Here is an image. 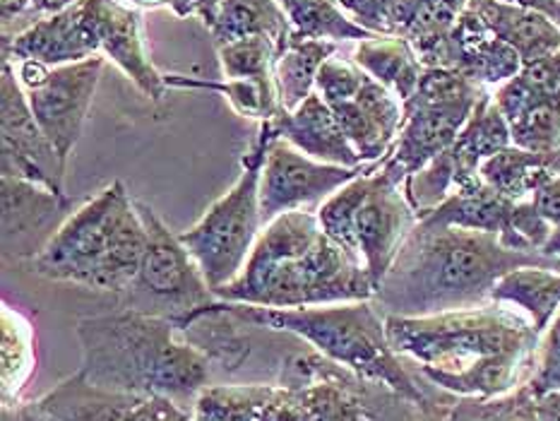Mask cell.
Returning <instances> with one entry per match:
<instances>
[{"mask_svg": "<svg viewBox=\"0 0 560 421\" xmlns=\"http://www.w3.org/2000/svg\"><path fill=\"white\" fill-rule=\"evenodd\" d=\"M3 412H5V409H3ZM15 421H18V419H15Z\"/></svg>", "mask_w": 560, "mask_h": 421, "instance_id": "cell-49", "label": "cell"}, {"mask_svg": "<svg viewBox=\"0 0 560 421\" xmlns=\"http://www.w3.org/2000/svg\"><path fill=\"white\" fill-rule=\"evenodd\" d=\"M539 421H560V390L537 395Z\"/></svg>", "mask_w": 560, "mask_h": 421, "instance_id": "cell-43", "label": "cell"}, {"mask_svg": "<svg viewBox=\"0 0 560 421\" xmlns=\"http://www.w3.org/2000/svg\"><path fill=\"white\" fill-rule=\"evenodd\" d=\"M359 27L375 36H399V0H335Z\"/></svg>", "mask_w": 560, "mask_h": 421, "instance_id": "cell-39", "label": "cell"}, {"mask_svg": "<svg viewBox=\"0 0 560 421\" xmlns=\"http://www.w3.org/2000/svg\"><path fill=\"white\" fill-rule=\"evenodd\" d=\"M373 172L375 168L357 176L354 180H349L347 186L332 192V196L320 204L318 212H315L320 220V226L325 229V234L335 238L339 246H345L347 250L357 253V256H359V250H357V236H354V220H357L359 204L363 202V198H366V192L371 188Z\"/></svg>", "mask_w": 560, "mask_h": 421, "instance_id": "cell-36", "label": "cell"}, {"mask_svg": "<svg viewBox=\"0 0 560 421\" xmlns=\"http://www.w3.org/2000/svg\"><path fill=\"white\" fill-rule=\"evenodd\" d=\"M330 108L361 162H381L393 152L405 124V104L381 82L366 75L354 100Z\"/></svg>", "mask_w": 560, "mask_h": 421, "instance_id": "cell-19", "label": "cell"}, {"mask_svg": "<svg viewBox=\"0 0 560 421\" xmlns=\"http://www.w3.org/2000/svg\"><path fill=\"white\" fill-rule=\"evenodd\" d=\"M335 54V42L296 39V36H291L289 48L275 66V82L282 108H287V112H296V108L308 100L315 92V80H318L323 63Z\"/></svg>", "mask_w": 560, "mask_h": 421, "instance_id": "cell-31", "label": "cell"}, {"mask_svg": "<svg viewBox=\"0 0 560 421\" xmlns=\"http://www.w3.org/2000/svg\"><path fill=\"white\" fill-rule=\"evenodd\" d=\"M513 144L532 152L560 150V96L553 102L534 106L532 112L510 124Z\"/></svg>", "mask_w": 560, "mask_h": 421, "instance_id": "cell-37", "label": "cell"}, {"mask_svg": "<svg viewBox=\"0 0 560 421\" xmlns=\"http://www.w3.org/2000/svg\"><path fill=\"white\" fill-rule=\"evenodd\" d=\"M469 0H399V36L423 68H450V36Z\"/></svg>", "mask_w": 560, "mask_h": 421, "instance_id": "cell-22", "label": "cell"}, {"mask_svg": "<svg viewBox=\"0 0 560 421\" xmlns=\"http://www.w3.org/2000/svg\"><path fill=\"white\" fill-rule=\"evenodd\" d=\"M429 421H539L529 383L498 397H438Z\"/></svg>", "mask_w": 560, "mask_h": 421, "instance_id": "cell-30", "label": "cell"}, {"mask_svg": "<svg viewBox=\"0 0 560 421\" xmlns=\"http://www.w3.org/2000/svg\"><path fill=\"white\" fill-rule=\"evenodd\" d=\"M130 3L142 5V8H172L178 17L192 15L188 0H130Z\"/></svg>", "mask_w": 560, "mask_h": 421, "instance_id": "cell-46", "label": "cell"}, {"mask_svg": "<svg viewBox=\"0 0 560 421\" xmlns=\"http://www.w3.org/2000/svg\"><path fill=\"white\" fill-rule=\"evenodd\" d=\"M287 10L296 39L323 42H366L375 34L366 32L339 8L335 0H279Z\"/></svg>", "mask_w": 560, "mask_h": 421, "instance_id": "cell-34", "label": "cell"}, {"mask_svg": "<svg viewBox=\"0 0 560 421\" xmlns=\"http://www.w3.org/2000/svg\"><path fill=\"white\" fill-rule=\"evenodd\" d=\"M389 347L419 364L435 388L465 397H498L532 381L541 335L532 320L498 306L423 318L385 316Z\"/></svg>", "mask_w": 560, "mask_h": 421, "instance_id": "cell-1", "label": "cell"}, {"mask_svg": "<svg viewBox=\"0 0 560 421\" xmlns=\"http://www.w3.org/2000/svg\"><path fill=\"white\" fill-rule=\"evenodd\" d=\"M515 200H510L493 190L489 184H477L467 190H457L443 204L421 217V220L441 226L474 229V232H491L503 236L510 226V217L515 210Z\"/></svg>", "mask_w": 560, "mask_h": 421, "instance_id": "cell-27", "label": "cell"}, {"mask_svg": "<svg viewBox=\"0 0 560 421\" xmlns=\"http://www.w3.org/2000/svg\"><path fill=\"white\" fill-rule=\"evenodd\" d=\"M501 3L537 10V12H541V15L551 17L556 24H560V0H501Z\"/></svg>", "mask_w": 560, "mask_h": 421, "instance_id": "cell-42", "label": "cell"}, {"mask_svg": "<svg viewBox=\"0 0 560 421\" xmlns=\"http://www.w3.org/2000/svg\"><path fill=\"white\" fill-rule=\"evenodd\" d=\"M493 304H513L527 313L537 332L549 330L560 306V272L551 268H517L493 286Z\"/></svg>", "mask_w": 560, "mask_h": 421, "instance_id": "cell-29", "label": "cell"}, {"mask_svg": "<svg viewBox=\"0 0 560 421\" xmlns=\"http://www.w3.org/2000/svg\"><path fill=\"white\" fill-rule=\"evenodd\" d=\"M214 296L265 308H306L373 301L361 256L325 234L315 212L294 210L265 224L246 268Z\"/></svg>", "mask_w": 560, "mask_h": 421, "instance_id": "cell-3", "label": "cell"}, {"mask_svg": "<svg viewBox=\"0 0 560 421\" xmlns=\"http://www.w3.org/2000/svg\"><path fill=\"white\" fill-rule=\"evenodd\" d=\"M136 204L148 229V248L138 277L120 294L124 306L178 320L217 301L200 265L195 262L180 236L160 220L148 202L136 200Z\"/></svg>", "mask_w": 560, "mask_h": 421, "instance_id": "cell-9", "label": "cell"}, {"mask_svg": "<svg viewBox=\"0 0 560 421\" xmlns=\"http://www.w3.org/2000/svg\"><path fill=\"white\" fill-rule=\"evenodd\" d=\"M3 256L10 262L30 265L48 246V241L72 212L70 198L58 196L39 184L3 176Z\"/></svg>", "mask_w": 560, "mask_h": 421, "instance_id": "cell-15", "label": "cell"}, {"mask_svg": "<svg viewBox=\"0 0 560 421\" xmlns=\"http://www.w3.org/2000/svg\"><path fill=\"white\" fill-rule=\"evenodd\" d=\"M104 66L106 56L102 54L58 68L34 63V60H22L20 66V84L27 94L36 124L66 164L88 124Z\"/></svg>", "mask_w": 560, "mask_h": 421, "instance_id": "cell-10", "label": "cell"}, {"mask_svg": "<svg viewBox=\"0 0 560 421\" xmlns=\"http://www.w3.org/2000/svg\"><path fill=\"white\" fill-rule=\"evenodd\" d=\"M405 180L407 172L387 154L381 168L371 174V188L357 210V250L375 289L393 268L401 244L419 222L401 188Z\"/></svg>", "mask_w": 560, "mask_h": 421, "instance_id": "cell-12", "label": "cell"}, {"mask_svg": "<svg viewBox=\"0 0 560 421\" xmlns=\"http://www.w3.org/2000/svg\"><path fill=\"white\" fill-rule=\"evenodd\" d=\"M192 421H308V414L287 385L212 383L195 402Z\"/></svg>", "mask_w": 560, "mask_h": 421, "instance_id": "cell-18", "label": "cell"}, {"mask_svg": "<svg viewBox=\"0 0 560 421\" xmlns=\"http://www.w3.org/2000/svg\"><path fill=\"white\" fill-rule=\"evenodd\" d=\"M214 306L241 320L260 325V328L296 335L315 352L337 361L363 378L389 385L409 400L419 402L429 414L433 397L421 388L401 356L389 347L385 316L373 301H347V304L306 308H265L217 299Z\"/></svg>", "mask_w": 560, "mask_h": 421, "instance_id": "cell-6", "label": "cell"}, {"mask_svg": "<svg viewBox=\"0 0 560 421\" xmlns=\"http://www.w3.org/2000/svg\"><path fill=\"white\" fill-rule=\"evenodd\" d=\"M18 421H192L188 409L164 395H138L94 385L78 371L51 393L15 409Z\"/></svg>", "mask_w": 560, "mask_h": 421, "instance_id": "cell-11", "label": "cell"}, {"mask_svg": "<svg viewBox=\"0 0 560 421\" xmlns=\"http://www.w3.org/2000/svg\"><path fill=\"white\" fill-rule=\"evenodd\" d=\"M510 144H513V136H510L508 118L503 116L493 96L486 94L477 108H474V114L469 116L467 126L462 128L453 148L447 150L455 166L457 190H467L481 184V164L489 156L510 148Z\"/></svg>", "mask_w": 560, "mask_h": 421, "instance_id": "cell-24", "label": "cell"}, {"mask_svg": "<svg viewBox=\"0 0 560 421\" xmlns=\"http://www.w3.org/2000/svg\"><path fill=\"white\" fill-rule=\"evenodd\" d=\"M532 202L537 204V210L541 212V217L551 222L553 232L551 238L546 241V246L541 248V253L546 258H551L558 262L560 268V176H556L551 184H546L541 190L534 192Z\"/></svg>", "mask_w": 560, "mask_h": 421, "instance_id": "cell-40", "label": "cell"}, {"mask_svg": "<svg viewBox=\"0 0 560 421\" xmlns=\"http://www.w3.org/2000/svg\"><path fill=\"white\" fill-rule=\"evenodd\" d=\"M381 162H369L363 166H335L315 162L299 152L294 144L277 138L270 142L265 156L260 178V208L262 222L270 224L275 217L294 210H306L313 202H325L349 180L377 168Z\"/></svg>", "mask_w": 560, "mask_h": 421, "instance_id": "cell-13", "label": "cell"}, {"mask_svg": "<svg viewBox=\"0 0 560 421\" xmlns=\"http://www.w3.org/2000/svg\"><path fill=\"white\" fill-rule=\"evenodd\" d=\"M0 8H3V30H8L12 20L36 10V0H0Z\"/></svg>", "mask_w": 560, "mask_h": 421, "instance_id": "cell-45", "label": "cell"}, {"mask_svg": "<svg viewBox=\"0 0 560 421\" xmlns=\"http://www.w3.org/2000/svg\"><path fill=\"white\" fill-rule=\"evenodd\" d=\"M450 68L477 84H505L522 70V58L513 46L486 27L469 5L462 12L450 36Z\"/></svg>", "mask_w": 560, "mask_h": 421, "instance_id": "cell-21", "label": "cell"}, {"mask_svg": "<svg viewBox=\"0 0 560 421\" xmlns=\"http://www.w3.org/2000/svg\"><path fill=\"white\" fill-rule=\"evenodd\" d=\"M210 32L217 46L265 36L275 44L277 60L284 56L294 36V27L279 0H219Z\"/></svg>", "mask_w": 560, "mask_h": 421, "instance_id": "cell-25", "label": "cell"}, {"mask_svg": "<svg viewBox=\"0 0 560 421\" xmlns=\"http://www.w3.org/2000/svg\"><path fill=\"white\" fill-rule=\"evenodd\" d=\"M469 8L498 39L515 48L522 66L534 63L560 48V24L537 10L501 3V0H469Z\"/></svg>", "mask_w": 560, "mask_h": 421, "instance_id": "cell-23", "label": "cell"}, {"mask_svg": "<svg viewBox=\"0 0 560 421\" xmlns=\"http://www.w3.org/2000/svg\"><path fill=\"white\" fill-rule=\"evenodd\" d=\"M0 136H3V156H0L3 176L32 180L58 196H66L63 178L68 164L60 160L36 124L27 94L8 58H3V78H0Z\"/></svg>", "mask_w": 560, "mask_h": 421, "instance_id": "cell-14", "label": "cell"}, {"mask_svg": "<svg viewBox=\"0 0 560 421\" xmlns=\"http://www.w3.org/2000/svg\"><path fill=\"white\" fill-rule=\"evenodd\" d=\"M188 3H190L192 15H198L207 24V27H212L217 20L219 0H188Z\"/></svg>", "mask_w": 560, "mask_h": 421, "instance_id": "cell-47", "label": "cell"}, {"mask_svg": "<svg viewBox=\"0 0 560 421\" xmlns=\"http://www.w3.org/2000/svg\"><path fill=\"white\" fill-rule=\"evenodd\" d=\"M483 96L481 84L455 68H425L417 92L405 102V124L389 160L405 168L407 176L421 172L438 154L453 148Z\"/></svg>", "mask_w": 560, "mask_h": 421, "instance_id": "cell-8", "label": "cell"}, {"mask_svg": "<svg viewBox=\"0 0 560 421\" xmlns=\"http://www.w3.org/2000/svg\"><path fill=\"white\" fill-rule=\"evenodd\" d=\"M560 96V48L549 56H544L534 63L522 66L513 80L501 84V90L493 94L495 104L501 106L508 124H513L520 116L532 112L534 106L553 102Z\"/></svg>", "mask_w": 560, "mask_h": 421, "instance_id": "cell-32", "label": "cell"}, {"mask_svg": "<svg viewBox=\"0 0 560 421\" xmlns=\"http://www.w3.org/2000/svg\"><path fill=\"white\" fill-rule=\"evenodd\" d=\"M0 344H3V409L20 407V395L34 373V330L27 316L3 304L0 316Z\"/></svg>", "mask_w": 560, "mask_h": 421, "instance_id": "cell-33", "label": "cell"}, {"mask_svg": "<svg viewBox=\"0 0 560 421\" xmlns=\"http://www.w3.org/2000/svg\"><path fill=\"white\" fill-rule=\"evenodd\" d=\"M366 75L369 72L363 70L357 60L332 56L325 60L320 72H318V80H315V92L323 96L327 106H337L342 102L354 100L361 90L363 80H366Z\"/></svg>", "mask_w": 560, "mask_h": 421, "instance_id": "cell-38", "label": "cell"}, {"mask_svg": "<svg viewBox=\"0 0 560 421\" xmlns=\"http://www.w3.org/2000/svg\"><path fill=\"white\" fill-rule=\"evenodd\" d=\"M556 366H560V313L551 320L549 330H546L544 342L539 344L537 373H549Z\"/></svg>", "mask_w": 560, "mask_h": 421, "instance_id": "cell-41", "label": "cell"}, {"mask_svg": "<svg viewBox=\"0 0 560 421\" xmlns=\"http://www.w3.org/2000/svg\"><path fill=\"white\" fill-rule=\"evenodd\" d=\"M100 54V42L84 0H75L66 10L36 20L27 30L3 36V58L34 60L48 68L80 63Z\"/></svg>", "mask_w": 560, "mask_h": 421, "instance_id": "cell-16", "label": "cell"}, {"mask_svg": "<svg viewBox=\"0 0 560 421\" xmlns=\"http://www.w3.org/2000/svg\"><path fill=\"white\" fill-rule=\"evenodd\" d=\"M272 140H277V132L267 120H262L250 150L243 154L236 184L202 214L198 224L178 234L195 262L200 265L212 292L234 282L243 272L255 248V241L265 229L260 178Z\"/></svg>", "mask_w": 560, "mask_h": 421, "instance_id": "cell-7", "label": "cell"}, {"mask_svg": "<svg viewBox=\"0 0 560 421\" xmlns=\"http://www.w3.org/2000/svg\"><path fill=\"white\" fill-rule=\"evenodd\" d=\"M144 248L148 229L136 198L114 180L68 217L27 268L44 280L120 296L138 277Z\"/></svg>", "mask_w": 560, "mask_h": 421, "instance_id": "cell-5", "label": "cell"}, {"mask_svg": "<svg viewBox=\"0 0 560 421\" xmlns=\"http://www.w3.org/2000/svg\"><path fill=\"white\" fill-rule=\"evenodd\" d=\"M75 332L80 373L102 388L172 397L192 414L198 397L212 385L210 359L172 318L120 306L82 316Z\"/></svg>", "mask_w": 560, "mask_h": 421, "instance_id": "cell-4", "label": "cell"}, {"mask_svg": "<svg viewBox=\"0 0 560 421\" xmlns=\"http://www.w3.org/2000/svg\"><path fill=\"white\" fill-rule=\"evenodd\" d=\"M277 132V138L294 144L299 152L315 162L335 164V166H363L369 162H361L354 144L345 136L342 126H339L332 108L325 104L318 92H313L306 102H303L296 112H287L282 108L275 118L267 120Z\"/></svg>", "mask_w": 560, "mask_h": 421, "instance_id": "cell-20", "label": "cell"}, {"mask_svg": "<svg viewBox=\"0 0 560 421\" xmlns=\"http://www.w3.org/2000/svg\"><path fill=\"white\" fill-rule=\"evenodd\" d=\"M354 60L375 82L393 92L401 104L417 92L425 70L409 42L401 36H373V39L361 42Z\"/></svg>", "mask_w": 560, "mask_h": 421, "instance_id": "cell-28", "label": "cell"}, {"mask_svg": "<svg viewBox=\"0 0 560 421\" xmlns=\"http://www.w3.org/2000/svg\"><path fill=\"white\" fill-rule=\"evenodd\" d=\"M102 56L112 58L132 84L152 102H162L168 90L166 75L154 68L142 39L138 10L120 0H84Z\"/></svg>", "mask_w": 560, "mask_h": 421, "instance_id": "cell-17", "label": "cell"}, {"mask_svg": "<svg viewBox=\"0 0 560 421\" xmlns=\"http://www.w3.org/2000/svg\"><path fill=\"white\" fill-rule=\"evenodd\" d=\"M3 421H15V417H12L10 412H3Z\"/></svg>", "mask_w": 560, "mask_h": 421, "instance_id": "cell-48", "label": "cell"}, {"mask_svg": "<svg viewBox=\"0 0 560 421\" xmlns=\"http://www.w3.org/2000/svg\"><path fill=\"white\" fill-rule=\"evenodd\" d=\"M217 56L219 63H222L224 80H248L260 84L267 92H277V48L265 36H253V39L217 46Z\"/></svg>", "mask_w": 560, "mask_h": 421, "instance_id": "cell-35", "label": "cell"}, {"mask_svg": "<svg viewBox=\"0 0 560 421\" xmlns=\"http://www.w3.org/2000/svg\"><path fill=\"white\" fill-rule=\"evenodd\" d=\"M517 268H551L539 250H513L498 234L419 220L393 268L377 284L373 304L383 316L423 318L493 304V286Z\"/></svg>", "mask_w": 560, "mask_h": 421, "instance_id": "cell-2", "label": "cell"}, {"mask_svg": "<svg viewBox=\"0 0 560 421\" xmlns=\"http://www.w3.org/2000/svg\"><path fill=\"white\" fill-rule=\"evenodd\" d=\"M479 174L483 184H489L501 196L515 202L532 200L534 192L560 176V150L532 152L510 144V148L489 156L481 164Z\"/></svg>", "mask_w": 560, "mask_h": 421, "instance_id": "cell-26", "label": "cell"}, {"mask_svg": "<svg viewBox=\"0 0 560 421\" xmlns=\"http://www.w3.org/2000/svg\"><path fill=\"white\" fill-rule=\"evenodd\" d=\"M529 388L534 390V395L560 390V366H556L549 373H534L532 381H529Z\"/></svg>", "mask_w": 560, "mask_h": 421, "instance_id": "cell-44", "label": "cell"}]
</instances>
